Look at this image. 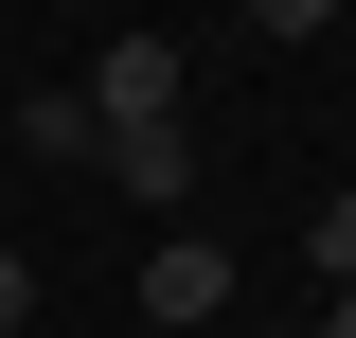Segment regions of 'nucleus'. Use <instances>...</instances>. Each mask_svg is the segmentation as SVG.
<instances>
[{"label": "nucleus", "mask_w": 356, "mask_h": 338, "mask_svg": "<svg viewBox=\"0 0 356 338\" xmlns=\"http://www.w3.org/2000/svg\"><path fill=\"white\" fill-rule=\"evenodd\" d=\"M89 125H107V143L178 125V36H107V54H89Z\"/></svg>", "instance_id": "f257e3e1"}, {"label": "nucleus", "mask_w": 356, "mask_h": 338, "mask_svg": "<svg viewBox=\"0 0 356 338\" xmlns=\"http://www.w3.org/2000/svg\"><path fill=\"white\" fill-rule=\"evenodd\" d=\"M232 303V250L214 232H161V250H143V321H214Z\"/></svg>", "instance_id": "f03ea898"}, {"label": "nucleus", "mask_w": 356, "mask_h": 338, "mask_svg": "<svg viewBox=\"0 0 356 338\" xmlns=\"http://www.w3.org/2000/svg\"><path fill=\"white\" fill-rule=\"evenodd\" d=\"M18 143H36V161H107V125H89V89H36V107H18Z\"/></svg>", "instance_id": "7ed1b4c3"}, {"label": "nucleus", "mask_w": 356, "mask_h": 338, "mask_svg": "<svg viewBox=\"0 0 356 338\" xmlns=\"http://www.w3.org/2000/svg\"><path fill=\"white\" fill-rule=\"evenodd\" d=\"M321 267H339V285H356V196H321Z\"/></svg>", "instance_id": "20e7f679"}, {"label": "nucleus", "mask_w": 356, "mask_h": 338, "mask_svg": "<svg viewBox=\"0 0 356 338\" xmlns=\"http://www.w3.org/2000/svg\"><path fill=\"white\" fill-rule=\"evenodd\" d=\"M18 321H36V267H18V250H0V338H18Z\"/></svg>", "instance_id": "39448f33"}, {"label": "nucleus", "mask_w": 356, "mask_h": 338, "mask_svg": "<svg viewBox=\"0 0 356 338\" xmlns=\"http://www.w3.org/2000/svg\"><path fill=\"white\" fill-rule=\"evenodd\" d=\"M321 338H356V285H339V321H321Z\"/></svg>", "instance_id": "423d86ee"}]
</instances>
